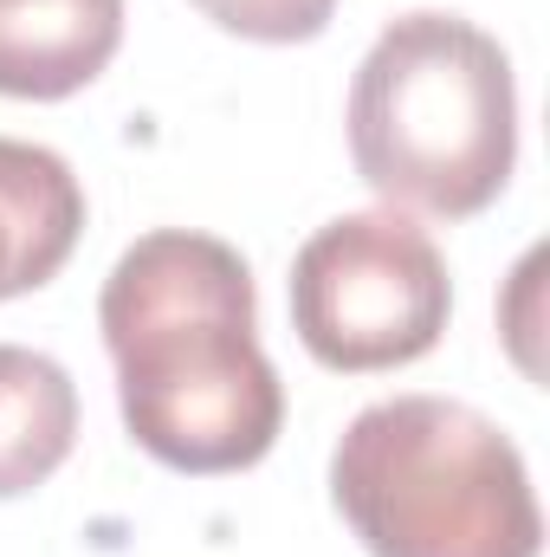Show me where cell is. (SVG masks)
Instances as JSON below:
<instances>
[{"mask_svg":"<svg viewBox=\"0 0 550 557\" xmlns=\"http://www.w3.org/2000/svg\"><path fill=\"white\" fill-rule=\"evenodd\" d=\"M85 188L65 156L0 137V298L39 292L78 247Z\"/></svg>","mask_w":550,"mask_h":557,"instance_id":"obj_6","label":"cell"},{"mask_svg":"<svg viewBox=\"0 0 550 557\" xmlns=\"http://www.w3.org/2000/svg\"><path fill=\"white\" fill-rule=\"evenodd\" d=\"M221 33L260 39V46H298L317 39L337 13V0H195Z\"/></svg>","mask_w":550,"mask_h":557,"instance_id":"obj_8","label":"cell"},{"mask_svg":"<svg viewBox=\"0 0 550 557\" xmlns=\"http://www.w3.org/2000/svg\"><path fill=\"white\" fill-rule=\"evenodd\" d=\"M78 441V389L72 376L26 350L0 344V499L46 486Z\"/></svg>","mask_w":550,"mask_h":557,"instance_id":"obj_7","label":"cell"},{"mask_svg":"<svg viewBox=\"0 0 550 557\" xmlns=\"http://www.w3.org/2000/svg\"><path fill=\"white\" fill-rule=\"evenodd\" d=\"M124 39V0H0V98H72Z\"/></svg>","mask_w":550,"mask_h":557,"instance_id":"obj_5","label":"cell"},{"mask_svg":"<svg viewBox=\"0 0 550 557\" xmlns=\"http://www.w3.org/2000/svg\"><path fill=\"white\" fill-rule=\"evenodd\" d=\"M330 499L370 557H538L545 512L499 421L447 396H389L343 428Z\"/></svg>","mask_w":550,"mask_h":557,"instance_id":"obj_3","label":"cell"},{"mask_svg":"<svg viewBox=\"0 0 550 557\" xmlns=\"http://www.w3.org/2000/svg\"><path fill=\"white\" fill-rule=\"evenodd\" d=\"M447 260L427 227L396 208L337 214L291 260V331L324 370L343 376L427 357L447 331Z\"/></svg>","mask_w":550,"mask_h":557,"instance_id":"obj_4","label":"cell"},{"mask_svg":"<svg viewBox=\"0 0 550 557\" xmlns=\"http://www.w3.org/2000/svg\"><path fill=\"white\" fill-rule=\"evenodd\" d=\"M350 156L389 208L466 221L499 201L518 162L505 46L460 13L389 20L350 85Z\"/></svg>","mask_w":550,"mask_h":557,"instance_id":"obj_2","label":"cell"},{"mask_svg":"<svg viewBox=\"0 0 550 557\" xmlns=\"http://www.w3.org/2000/svg\"><path fill=\"white\" fill-rule=\"evenodd\" d=\"M98 324L142 454L175 473H240L273 454L285 389L253 331V273L227 240L142 234L104 278Z\"/></svg>","mask_w":550,"mask_h":557,"instance_id":"obj_1","label":"cell"}]
</instances>
